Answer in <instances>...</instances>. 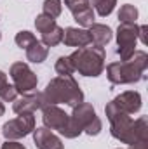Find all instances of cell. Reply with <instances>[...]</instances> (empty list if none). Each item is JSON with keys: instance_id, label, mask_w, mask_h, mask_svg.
Masks as SVG:
<instances>
[{"instance_id": "obj_23", "label": "cell", "mask_w": 148, "mask_h": 149, "mask_svg": "<svg viewBox=\"0 0 148 149\" xmlns=\"http://www.w3.org/2000/svg\"><path fill=\"white\" fill-rule=\"evenodd\" d=\"M42 7H44V14L51 16L52 19L59 17V16H61V10H63V3H61V0H45Z\"/></svg>"}, {"instance_id": "obj_27", "label": "cell", "mask_w": 148, "mask_h": 149, "mask_svg": "<svg viewBox=\"0 0 148 149\" xmlns=\"http://www.w3.org/2000/svg\"><path fill=\"white\" fill-rule=\"evenodd\" d=\"M147 31H148V26H140V30H138V38L143 43H147Z\"/></svg>"}, {"instance_id": "obj_16", "label": "cell", "mask_w": 148, "mask_h": 149, "mask_svg": "<svg viewBox=\"0 0 148 149\" xmlns=\"http://www.w3.org/2000/svg\"><path fill=\"white\" fill-rule=\"evenodd\" d=\"M26 50V59L30 61V63H35V64H40V63H44L45 59H47V56H49V47H45L40 40H35L28 49H25Z\"/></svg>"}, {"instance_id": "obj_21", "label": "cell", "mask_w": 148, "mask_h": 149, "mask_svg": "<svg viewBox=\"0 0 148 149\" xmlns=\"http://www.w3.org/2000/svg\"><path fill=\"white\" fill-rule=\"evenodd\" d=\"M89 3L96 9V12L101 17H106L113 12V9L117 5V0H89Z\"/></svg>"}, {"instance_id": "obj_10", "label": "cell", "mask_w": 148, "mask_h": 149, "mask_svg": "<svg viewBox=\"0 0 148 149\" xmlns=\"http://www.w3.org/2000/svg\"><path fill=\"white\" fill-rule=\"evenodd\" d=\"M65 5L72 12L73 19L84 28H89L94 23V10L89 0H65Z\"/></svg>"}, {"instance_id": "obj_7", "label": "cell", "mask_w": 148, "mask_h": 149, "mask_svg": "<svg viewBox=\"0 0 148 149\" xmlns=\"http://www.w3.org/2000/svg\"><path fill=\"white\" fill-rule=\"evenodd\" d=\"M11 78L14 81V88L18 90V94H28V92H33L37 88L38 78L37 74L30 70V66L26 63H14L11 66Z\"/></svg>"}, {"instance_id": "obj_22", "label": "cell", "mask_w": 148, "mask_h": 149, "mask_svg": "<svg viewBox=\"0 0 148 149\" xmlns=\"http://www.w3.org/2000/svg\"><path fill=\"white\" fill-rule=\"evenodd\" d=\"M54 70H56V73L59 74V76H68V74H73L75 73L73 66H72V61H70V57H68V56H61V57L56 61Z\"/></svg>"}, {"instance_id": "obj_8", "label": "cell", "mask_w": 148, "mask_h": 149, "mask_svg": "<svg viewBox=\"0 0 148 149\" xmlns=\"http://www.w3.org/2000/svg\"><path fill=\"white\" fill-rule=\"evenodd\" d=\"M35 130V116L33 114H19L14 120H9L2 127V134L7 141H18L30 135Z\"/></svg>"}, {"instance_id": "obj_25", "label": "cell", "mask_w": 148, "mask_h": 149, "mask_svg": "<svg viewBox=\"0 0 148 149\" xmlns=\"http://www.w3.org/2000/svg\"><path fill=\"white\" fill-rule=\"evenodd\" d=\"M35 40H37V37H35L33 33H30V31H19V33L16 35V38H14L16 45L21 47V49H28Z\"/></svg>"}, {"instance_id": "obj_6", "label": "cell", "mask_w": 148, "mask_h": 149, "mask_svg": "<svg viewBox=\"0 0 148 149\" xmlns=\"http://www.w3.org/2000/svg\"><path fill=\"white\" fill-rule=\"evenodd\" d=\"M138 30L140 26L134 24H125L120 23L117 28V54L120 56L122 61H127L132 57L136 52V43H138Z\"/></svg>"}, {"instance_id": "obj_19", "label": "cell", "mask_w": 148, "mask_h": 149, "mask_svg": "<svg viewBox=\"0 0 148 149\" xmlns=\"http://www.w3.org/2000/svg\"><path fill=\"white\" fill-rule=\"evenodd\" d=\"M134 139L136 142H148V118L147 116H140L138 120H134Z\"/></svg>"}, {"instance_id": "obj_20", "label": "cell", "mask_w": 148, "mask_h": 149, "mask_svg": "<svg viewBox=\"0 0 148 149\" xmlns=\"http://www.w3.org/2000/svg\"><path fill=\"white\" fill-rule=\"evenodd\" d=\"M138 19V9L131 3H125L120 7L118 10V21L120 23H125V24H134Z\"/></svg>"}, {"instance_id": "obj_9", "label": "cell", "mask_w": 148, "mask_h": 149, "mask_svg": "<svg viewBox=\"0 0 148 149\" xmlns=\"http://www.w3.org/2000/svg\"><path fill=\"white\" fill-rule=\"evenodd\" d=\"M42 121H44V127L45 128L61 132L68 125L70 114H66L61 108H58L54 104H45L42 108Z\"/></svg>"}, {"instance_id": "obj_28", "label": "cell", "mask_w": 148, "mask_h": 149, "mask_svg": "<svg viewBox=\"0 0 148 149\" xmlns=\"http://www.w3.org/2000/svg\"><path fill=\"white\" fill-rule=\"evenodd\" d=\"M129 149H148V142H136V144L129 146Z\"/></svg>"}, {"instance_id": "obj_13", "label": "cell", "mask_w": 148, "mask_h": 149, "mask_svg": "<svg viewBox=\"0 0 148 149\" xmlns=\"http://www.w3.org/2000/svg\"><path fill=\"white\" fill-rule=\"evenodd\" d=\"M33 141H35V146L38 149H65L61 139L58 135H54L49 128L45 127H40V128H35L33 132Z\"/></svg>"}, {"instance_id": "obj_11", "label": "cell", "mask_w": 148, "mask_h": 149, "mask_svg": "<svg viewBox=\"0 0 148 149\" xmlns=\"http://www.w3.org/2000/svg\"><path fill=\"white\" fill-rule=\"evenodd\" d=\"M44 106L45 102H44L42 92H28L14 101L12 109L16 114H33L37 109H42Z\"/></svg>"}, {"instance_id": "obj_15", "label": "cell", "mask_w": 148, "mask_h": 149, "mask_svg": "<svg viewBox=\"0 0 148 149\" xmlns=\"http://www.w3.org/2000/svg\"><path fill=\"white\" fill-rule=\"evenodd\" d=\"M87 31H89V37H91V43L99 45V47H105L106 43H110L111 37H113L110 26L101 24V23H92Z\"/></svg>"}, {"instance_id": "obj_26", "label": "cell", "mask_w": 148, "mask_h": 149, "mask_svg": "<svg viewBox=\"0 0 148 149\" xmlns=\"http://www.w3.org/2000/svg\"><path fill=\"white\" fill-rule=\"evenodd\" d=\"M2 149H26L25 144L16 142V141H5V144H2Z\"/></svg>"}, {"instance_id": "obj_4", "label": "cell", "mask_w": 148, "mask_h": 149, "mask_svg": "<svg viewBox=\"0 0 148 149\" xmlns=\"http://www.w3.org/2000/svg\"><path fill=\"white\" fill-rule=\"evenodd\" d=\"M105 114L110 120V134L111 137H115L117 141L124 142V144H136L134 139V120L131 118V114L120 111L113 102H108L105 108Z\"/></svg>"}, {"instance_id": "obj_1", "label": "cell", "mask_w": 148, "mask_h": 149, "mask_svg": "<svg viewBox=\"0 0 148 149\" xmlns=\"http://www.w3.org/2000/svg\"><path fill=\"white\" fill-rule=\"evenodd\" d=\"M42 95H44V102L45 104H54V106L65 102V104L73 108L77 104L84 102V92L80 90L78 81L72 74L52 78L47 83L45 90L42 92Z\"/></svg>"}, {"instance_id": "obj_2", "label": "cell", "mask_w": 148, "mask_h": 149, "mask_svg": "<svg viewBox=\"0 0 148 149\" xmlns=\"http://www.w3.org/2000/svg\"><path fill=\"white\" fill-rule=\"evenodd\" d=\"M148 66V56L143 50H136L131 59L110 63L106 66V76L113 85H125V83H138Z\"/></svg>"}, {"instance_id": "obj_14", "label": "cell", "mask_w": 148, "mask_h": 149, "mask_svg": "<svg viewBox=\"0 0 148 149\" xmlns=\"http://www.w3.org/2000/svg\"><path fill=\"white\" fill-rule=\"evenodd\" d=\"M63 43L68 45V47H85V45H91V37H89V31L84 30V28H66L63 30Z\"/></svg>"}, {"instance_id": "obj_17", "label": "cell", "mask_w": 148, "mask_h": 149, "mask_svg": "<svg viewBox=\"0 0 148 149\" xmlns=\"http://www.w3.org/2000/svg\"><path fill=\"white\" fill-rule=\"evenodd\" d=\"M16 97H18V90L14 88V85L7 81V74L0 71V99L4 102H14Z\"/></svg>"}, {"instance_id": "obj_5", "label": "cell", "mask_w": 148, "mask_h": 149, "mask_svg": "<svg viewBox=\"0 0 148 149\" xmlns=\"http://www.w3.org/2000/svg\"><path fill=\"white\" fill-rule=\"evenodd\" d=\"M70 118L75 121V125L85 132L87 135H98L103 128V123L99 120V116L96 114V109L92 108V104L89 102H80L73 106V111L70 114Z\"/></svg>"}, {"instance_id": "obj_29", "label": "cell", "mask_w": 148, "mask_h": 149, "mask_svg": "<svg viewBox=\"0 0 148 149\" xmlns=\"http://www.w3.org/2000/svg\"><path fill=\"white\" fill-rule=\"evenodd\" d=\"M4 113H5V106L4 102H0V116H4Z\"/></svg>"}, {"instance_id": "obj_3", "label": "cell", "mask_w": 148, "mask_h": 149, "mask_svg": "<svg viewBox=\"0 0 148 149\" xmlns=\"http://www.w3.org/2000/svg\"><path fill=\"white\" fill-rule=\"evenodd\" d=\"M72 66L75 71H78L84 76H99L105 70V47L99 45H85V47H78L75 52H72L70 56Z\"/></svg>"}, {"instance_id": "obj_18", "label": "cell", "mask_w": 148, "mask_h": 149, "mask_svg": "<svg viewBox=\"0 0 148 149\" xmlns=\"http://www.w3.org/2000/svg\"><path fill=\"white\" fill-rule=\"evenodd\" d=\"M40 42H42L45 47H56V45H59V43L63 42V28L56 24L52 30L42 33V40H40Z\"/></svg>"}, {"instance_id": "obj_12", "label": "cell", "mask_w": 148, "mask_h": 149, "mask_svg": "<svg viewBox=\"0 0 148 149\" xmlns=\"http://www.w3.org/2000/svg\"><path fill=\"white\" fill-rule=\"evenodd\" d=\"M120 111L127 113V114H134L141 109V95L136 90H125L120 95H117L111 101Z\"/></svg>"}, {"instance_id": "obj_24", "label": "cell", "mask_w": 148, "mask_h": 149, "mask_svg": "<svg viewBox=\"0 0 148 149\" xmlns=\"http://www.w3.org/2000/svg\"><path fill=\"white\" fill-rule=\"evenodd\" d=\"M56 26V19H52L51 16H47V14H38L37 19H35V28H37L40 33H45V31H49V30H52Z\"/></svg>"}]
</instances>
